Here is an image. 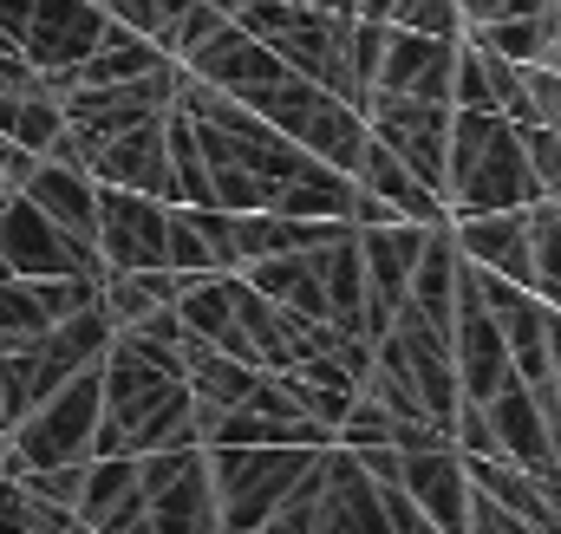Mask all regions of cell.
<instances>
[{"label":"cell","instance_id":"cell-1","mask_svg":"<svg viewBox=\"0 0 561 534\" xmlns=\"http://www.w3.org/2000/svg\"><path fill=\"white\" fill-rule=\"evenodd\" d=\"M542 202L523 131L496 112H450V150H444V209L450 216H490V209H529Z\"/></svg>","mask_w":561,"mask_h":534},{"label":"cell","instance_id":"cell-2","mask_svg":"<svg viewBox=\"0 0 561 534\" xmlns=\"http://www.w3.org/2000/svg\"><path fill=\"white\" fill-rule=\"evenodd\" d=\"M99 410H105V392H99V365L72 372L59 392L33 404L13 430H7V456H0V476H26V469H53V463H85L92 456V437H99Z\"/></svg>","mask_w":561,"mask_h":534},{"label":"cell","instance_id":"cell-3","mask_svg":"<svg viewBox=\"0 0 561 534\" xmlns=\"http://www.w3.org/2000/svg\"><path fill=\"white\" fill-rule=\"evenodd\" d=\"M203 456H209V489H216L222 534H255L280 509V496L294 489V476L320 450H294V443H222V450H203Z\"/></svg>","mask_w":561,"mask_h":534},{"label":"cell","instance_id":"cell-4","mask_svg":"<svg viewBox=\"0 0 561 534\" xmlns=\"http://www.w3.org/2000/svg\"><path fill=\"white\" fill-rule=\"evenodd\" d=\"M138 483H144V515H150L157 534H222L203 443L138 456Z\"/></svg>","mask_w":561,"mask_h":534},{"label":"cell","instance_id":"cell-5","mask_svg":"<svg viewBox=\"0 0 561 534\" xmlns=\"http://www.w3.org/2000/svg\"><path fill=\"white\" fill-rule=\"evenodd\" d=\"M0 262L13 267L20 280H59V274H85V280H105L99 248L72 242L53 216H39L20 189L0 196Z\"/></svg>","mask_w":561,"mask_h":534},{"label":"cell","instance_id":"cell-6","mask_svg":"<svg viewBox=\"0 0 561 534\" xmlns=\"http://www.w3.org/2000/svg\"><path fill=\"white\" fill-rule=\"evenodd\" d=\"M105 274H144L170 267V202L144 189H112L99 183V235H92Z\"/></svg>","mask_w":561,"mask_h":534},{"label":"cell","instance_id":"cell-7","mask_svg":"<svg viewBox=\"0 0 561 534\" xmlns=\"http://www.w3.org/2000/svg\"><path fill=\"white\" fill-rule=\"evenodd\" d=\"M366 131L379 137L419 183L444 196V150H450V105L431 98H399V92H373L366 98Z\"/></svg>","mask_w":561,"mask_h":534},{"label":"cell","instance_id":"cell-8","mask_svg":"<svg viewBox=\"0 0 561 534\" xmlns=\"http://www.w3.org/2000/svg\"><path fill=\"white\" fill-rule=\"evenodd\" d=\"M105 33H112V20H105V7H92V0H33V7H26V26H20V59H26L39 79H59V72L79 66Z\"/></svg>","mask_w":561,"mask_h":534},{"label":"cell","instance_id":"cell-9","mask_svg":"<svg viewBox=\"0 0 561 534\" xmlns=\"http://www.w3.org/2000/svg\"><path fill=\"white\" fill-rule=\"evenodd\" d=\"M176 66H183L190 79H203V85H216V92L242 98V105H249V98H255L262 85H275L280 72H287L275 53H268V46H262L255 33H242L236 20H222V26H216V33H209L203 46H190V53H183Z\"/></svg>","mask_w":561,"mask_h":534},{"label":"cell","instance_id":"cell-10","mask_svg":"<svg viewBox=\"0 0 561 534\" xmlns=\"http://www.w3.org/2000/svg\"><path fill=\"white\" fill-rule=\"evenodd\" d=\"M313 534H392L386 509H379V483L359 469L353 450L327 443L320 450V509H313Z\"/></svg>","mask_w":561,"mask_h":534},{"label":"cell","instance_id":"cell-11","mask_svg":"<svg viewBox=\"0 0 561 534\" xmlns=\"http://www.w3.org/2000/svg\"><path fill=\"white\" fill-rule=\"evenodd\" d=\"M399 483L419 502V515L437 534H463L470 529V469L450 443L437 450H399Z\"/></svg>","mask_w":561,"mask_h":534},{"label":"cell","instance_id":"cell-12","mask_svg":"<svg viewBox=\"0 0 561 534\" xmlns=\"http://www.w3.org/2000/svg\"><path fill=\"white\" fill-rule=\"evenodd\" d=\"M450 66H457V39L392 26V33H386V59H379L373 92H399V98H431V105H450Z\"/></svg>","mask_w":561,"mask_h":534},{"label":"cell","instance_id":"cell-13","mask_svg":"<svg viewBox=\"0 0 561 534\" xmlns=\"http://www.w3.org/2000/svg\"><path fill=\"white\" fill-rule=\"evenodd\" d=\"M85 170H92V183H112V189H144V196H163V202H170L163 118L131 125V131H118V137H99V143H85Z\"/></svg>","mask_w":561,"mask_h":534},{"label":"cell","instance_id":"cell-14","mask_svg":"<svg viewBox=\"0 0 561 534\" xmlns=\"http://www.w3.org/2000/svg\"><path fill=\"white\" fill-rule=\"evenodd\" d=\"M483 410H490V430H496V456H503V463H516V469H529V476H561L549 417H542V404H536V392H529L523 379H510Z\"/></svg>","mask_w":561,"mask_h":534},{"label":"cell","instance_id":"cell-15","mask_svg":"<svg viewBox=\"0 0 561 534\" xmlns=\"http://www.w3.org/2000/svg\"><path fill=\"white\" fill-rule=\"evenodd\" d=\"M450 242L457 255L483 274H503L516 287H529V216L523 209H490V216H450Z\"/></svg>","mask_w":561,"mask_h":534},{"label":"cell","instance_id":"cell-16","mask_svg":"<svg viewBox=\"0 0 561 534\" xmlns=\"http://www.w3.org/2000/svg\"><path fill=\"white\" fill-rule=\"evenodd\" d=\"M20 196H26L39 216H53L72 242H85V248H92V235H99V183H92V170H72V163L39 156V163L26 170Z\"/></svg>","mask_w":561,"mask_h":534},{"label":"cell","instance_id":"cell-17","mask_svg":"<svg viewBox=\"0 0 561 534\" xmlns=\"http://www.w3.org/2000/svg\"><path fill=\"white\" fill-rule=\"evenodd\" d=\"M353 183L366 189V196H379L399 222H419V229H437V222H450V209H444V196L419 183L379 137L366 131V150H359V163H353Z\"/></svg>","mask_w":561,"mask_h":534},{"label":"cell","instance_id":"cell-18","mask_svg":"<svg viewBox=\"0 0 561 534\" xmlns=\"http://www.w3.org/2000/svg\"><path fill=\"white\" fill-rule=\"evenodd\" d=\"M131 515H144V483H138V456H92L85 463V489L72 522L85 534H112L125 529Z\"/></svg>","mask_w":561,"mask_h":534},{"label":"cell","instance_id":"cell-19","mask_svg":"<svg viewBox=\"0 0 561 534\" xmlns=\"http://www.w3.org/2000/svg\"><path fill=\"white\" fill-rule=\"evenodd\" d=\"M242 280L275 300L300 320H327V280H320V248H300V255H262V262L242 267Z\"/></svg>","mask_w":561,"mask_h":534},{"label":"cell","instance_id":"cell-20","mask_svg":"<svg viewBox=\"0 0 561 534\" xmlns=\"http://www.w3.org/2000/svg\"><path fill=\"white\" fill-rule=\"evenodd\" d=\"M457 274H463V255H457V242H450V222H437L419 248L412 293H405V300L419 306L431 326H444V333H450V313H457Z\"/></svg>","mask_w":561,"mask_h":534},{"label":"cell","instance_id":"cell-21","mask_svg":"<svg viewBox=\"0 0 561 534\" xmlns=\"http://www.w3.org/2000/svg\"><path fill=\"white\" fill-rule=\"evenodd\" d=\"M59 131H66V112H59V98H53L39 79H33V85L0 92V137H7V143H20V150L46 156Z\"/></svg>","mask_w":561,"mask_h":534},{"label":"cell","instance_id":"cell-22","mask_svg":"<svg viewBox=\"0 0 561 534\" xmlns=\"http://www.w3.org/2000/svg\"><path fill=\"white\" fill-rule=\"evenodd\" d=\"M163 156H170V202H183V209H209V163H203L196 125H190L176 105L163 112Z\"/></svg>","mask_w":561,"mask_h":534},{"label":"cell","instance_id":"cell-23","mask_svg":"<svg viewBox=\"0 0 561 534\" xmlns=\"http://www.w3.org/2000/svg\"><path fill=\"white\" fill-rule=\"evenodd\" d=\"M529 293L542 306H561V216L556 202H529Z\"/></svg>","mask_w":561,"mask_h":534},{"label":"cell","instance_id":"cell-24","mask_svg":"<svg viewBox=\"0 0 561 534\" xmlns=\"http://www.w3.org/2000/svg\"><path fill=\"white\" fill-rule=\"evenodd\" d=\"M53 326V313H46V300H39V280H0V352H13V346H33L39 333Z\"/></svg>","mask_w":561,"mask_h":534},{"label":"cell","instance_id":"cell-25","mask_svg":"<svg viewBox=\"0 0 561 534\" xmlns=\"http://www.w3.org/2000/svg\"><path fill=\"white\" fill-rule=\"evenodd\" d=\"M99 7H105V20L144 33L150 46H170V33H176V20H183L190 0H99Z\"/></svg>","mask_w":561,"mask_h":534},{"label":"cell","instance_id":"cell-26","mask_svg":"<svg viewBox=\"0 0 561 534\" xmlns=\"http://www.w3.org/2000/svg\"><path fill=\"white\" fill-rule=\"evenodd\" d=\"M386 26H412V33H437V39H463V7H457V0H392Z\"/></svg>","mask_w":561,"mask_h":534},{"label":"cell","instance_id":"cell-27","mask_svg":"<svg viewBox=\"0 0 561 534\" xmlns=\"http://www.w3.org/2000/svg\"><path fill=\"white\" fill-rule=\"evenodd\" d=\"M523 156H529V176H536L542 202H556V196H561V131L529 125V131H523Z\"/></svg>","mask_w":561,"mask_h":534},{"label":"cell","instance_id":"cell-28","mask_svg":"<svg viewBox=\"0 0 561 534\" xmlns=\"http://www.w3.org/2000/svg\"><path fill=\"white\" fill-rule=\"evenodd\" d=\"M170 267L176 274H216V262H209V248H203V235H196L183 202H170Z\"/></svg>","mask_w":561,"mask_h":534},{"label":"cell","instance_id":"cell-29","mask_svg":"<svg viewBox=\"0 0 561 534\" xmlns=\"http://www.w3.org/2000/svg\"><path fill=\"white\" fill-rule=\"evenodd\" d=\"M33 79H39V72H33L20 53H0V92H13V85H33Z\"/></svg>","mask_w":561,"mask_h":534},{"label":"cell","instance_id":"cell-30","mask_svg":"<svg viewBox=\"0 0 561 534\" xmlns=\"http://www.w3.org/2000/svg\"><path fill=\"white\" fill-rule=\"evenodd\" d=\"M542 66H549V72H561V7L549 13V46H542Z\"/></svg>","mask_w":561,"mask_h":534},{"label":"cell","instance_id":"cell-31","mask_svg":"<svg viewBox=\"0 0 561 534\" xmlns=\"http://www.w3.org/2000/svg\"><path fill=\"white\" fill-rule=\"evenodd\" d=\"M549 372H561V306H549Z\"/></svg>","mask_w":561,"mask_h":534},{"label":"cell","instance_id":"cell-32","mask_svg":"<svg viewBox=\"0 0 561 534\" xmlns=\"http://www.w3.org/2000/svg\"><path fill=\"white\" fill-rule=\"evenodd\" d=\"M307 7H327V13H359V0H307Z\"/></svg>","mask_w":561,"mask_h":534},{"label":"cell","instance_id":"cell-33","mask_svg":"<svg viewBox=\"0 0 561 534\" xmlns=\"http://www.w3.org/2000/svg\"><path fill=\"white\" fill-rule=\"evenodd\" d=\"M7 430H13V417H7V398H0V437H7Z\"/></svg>","mask_w":561,"mask_h":534},{"label":"cell","instance_id":"cell-34","mask_svg":"<svg viewBox=\"0 0 561 534\" xmlns=\"http://www.w3.org/2000/svg\"><path fill=\"white\" fill-rule=\"evenodd\" d=\"M7 189H13V183H7V170H0V196H7Z\"/></svg>","mask_w":561,"mask_h":534},{"label":"cell","instance_id":"cell-35","mask_svg":"<svg viewBox=\"0 0 561 534\" xmlns=\"http://www.w3.org/2000/svg\"><path fill=\"white\" fill-rule=\"evenodd\" d=\"M412 534H437V529H431V522H424V529H412Z\"/></svg>","mask_w":561,"mask_h":534},{"label":"cell","instance_id":"cell-36","mask_svg":"<svg viewBox=\"0 0 561 534\" xmlns=\"http://www.w3.org/2000/svg\"><path fill=\"white\" fill-rule=\"evenodd\" d=\"M0 456H7V437H0Z\"/></svg>","mask_w":561,"mask_h":534},{"label":"cell","instance_id":"cell-37","mask_svg":"<svg viewBox=\"0 0 561 534\" xmlns=\"http://www.w3.org/2000/svg\"><path fill=\"white\" fill-rule=\"evenodd\" d=\"M222 7H236V0H222Z\"/></svg>","mask_w":561,"mask_h":534}]
</instances>
